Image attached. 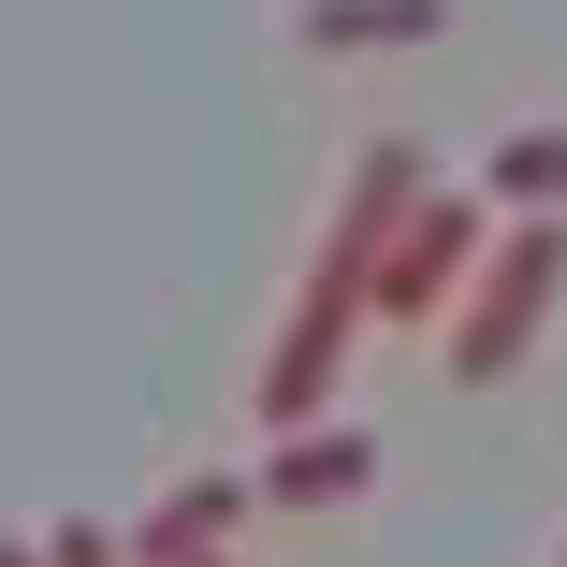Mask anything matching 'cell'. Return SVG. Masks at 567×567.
Instances as JSON below:
<instances>
[{
	"label": "cell",
	"mask_w": 567,
	"mask_h": 567,
	"mask_svg": "<svg viewBox=\"0 0 567 567\" xmlns=\"http://www.w3.org/2000/svg\"><path fill=\"white\" fill-rule=\"evenodd\" d=\"M248 509H262V481H248V466H204V481H175V495H161V509H146L117 553H132V567H175V553H234V524H248Z\"/></svg>",
	"instance_id": "cell-4"
},
{
	"label": "cell",
	"mask_w": 567,
	"mask_h": 567,
	"mask_svg": "<svg viewBox=\"0 0 567 567\" xmlns=\"http://www.w3.org/2000/svg\"><path fill=\"white\" fill-rule=\"evenodd\" d=\"M0 567H44V538H0Z\"/></svg>",
	"instance_id": "cell-8"
},
{
	"label": "cell",
	"mask_w": 567,
	"mask_h": 567,
	"mask_svg": "<svg viewBox=\"0 0 567 567\" xmlns=\"http://www.w3.org/2000/svg\"><path fill=\"white\" fill-rule=\"evenodd\" d=\"M262 509H350L364 481H379V436L364 422H291V436H262Z\"/></svg>",
	"instance_id": "cell-3"
},
{
	"label": "cell",
	"mask_w": 567,
	"mask_h": 567,
	"mask_svg": "<svg viewBox=\"0 0 567 567\" xmlns=\"http://www.w3.org/2000/svg\"><path fill=\"white\" fill-rule=\"evenodd\" d=\"M553 306H567V218H495L481 277L451 291V379L495 393V379L538 350V320H553Z\"/></svg>",
	"instance_id": "cell-1"
},
{
	"label": "cell",
	"mask_w": 567,
	"mask_h": 567,
	"mask_svg": "<svg viewBox=\"0 0 567 567\" xmlns=\"http://www.w3.org/2000/svg\"><path fill=\"white\" fill-rule=\"evenodd\" d=\"M481 248H495V204H481V189H422L408 234L379 248V291H364V306H379V320H451V291L481 277Z\"/></svg>",
	"instance_id": "cell-2"
},
{
	"label": "cell",
	"mask_w": 567,
	"mask_h": 567,
	"mask_svg": "<svg viewBox=\"0 0 567 567\" xmlns=\"http://www.w3.org/2000/svg\"><path fill=\"white\" fill-rule=\"evenodd\" d=\"M291 44L306 59H408V44H451V0H291Z\"/></svg>",
	"instance_id": "cell-5"
},
{
	"label": "cell",
	"mask_w": 567,
	"mask_h": 567,
	"mask_svg": "<svg viewBox=\"0 0 567 567\" xmlns=\"http://www.w3.org/2000/svg\"><path fill=\"white\" fill-rule=\"evenodd\" d=\"M175 567H234V553H175Z\"/></svg>",
	"instance_id": "cell-9"
},
{
	"label": "cell",
	"mask_w": 567,
	"mask_h": 567,
	"mask_svg": "<svg viewBox=\"0 0 567 567\" xmlns=\"http://www.w3.org/2000/svg\"><path fill=\"white\" fill-rule=\"evenodd\" d=\"M553 567H567V553H553Z\"/></svg>",
	"instance_id": "cell-10"
},
{
	"label": "cell",
	"mask_w": 567,
	"mask_h": 567,
	"mask_svg": "<svg viewBox=\"0 0 567 567\" xmlns=\"http://www.w3.org/2000/svg\"><path fill=\"white\" fill-rule=\"evenodd\" d=\"M44 567H132V553H117V524L73 509V524H44Z\"/></svg>",
	"instance_id": "cell-7"
},
{
	"label": "cell",
	"mask_w": 567,
	"mask_h": 567,
	"mask_svg": "<svg viewBox=\"0 0 567 567\" xmlns=\"http://www.w3.org/2000/svg\"><path fill=\"white\" fill-rule=\"evenodd\" d=\"M481 204H495V218H567V117H524V132L481 161Z\"/></svg>",
	"instance_id": "cell-6"
}]
</instances>
